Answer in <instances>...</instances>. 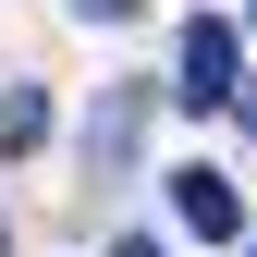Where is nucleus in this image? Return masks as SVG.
Listing matches in <instances>:
<instances>
[{
  "label": "nucleus",
  "instance_id": "obj_3",
  "mask_svg": "<svg viewBox=\"0 0 257 257\" xmlns=\"http://www.w3.org/2000/svg\"><path fill=\"white\" fill-rule=\"evenodd\" d=\"M86 147H98V172H122V147H135V98H110L98 122H86Z\"/></svg>",
  "mask_w": 257,
  "mask_h": 257
},
{
  "label": "nucleus",
  "instance_id": "obj_6",
  "mask_svg": "<svg viewBox=\"0 0 257 257\" xmlns=\"http://www.w3.org/2000/svg\"><path fill=\"white\" fill-rule=\"evenodd\" d=\"M233 110H245V135H257V74H245V86H233Z\"/></svg>",
  "mask_w": 257,
  "mask_h": 257
},
{
  "label": "nucleus",
  "instance_id": "obj_1",
  "mask_svg": "<svg viewBox=\"0 0 257 257\" xmlns=\"http://www.w3.org/2000/svg\"><path fill=\"white\" fill-rule=\"evenodd\" d=\"M233 25H220V13H196V25H184V74H172V98L184 110H220V98H233Z\"/></svg>",
  "mask_w": 257,
  "mask_h": 257
},
{
  "label": "nucleus",
  "instance_id": "obj_5",
  "mask_svg": "<svg viewBox=\"0 0 257 257\" xmlns=\"http://www.w3.org/2000/svg\"><path fill=\"white\" fill-rule=\"evenodd\" d=\"M74 13H86V25H122V13H135V0H74Z\"/></svg>",
  "mask_w": 257,
  "mask_h": 257
},
{
  "label": "nucleus",
  "instance_id": "obj_7",
  "mask_svg": "<svg viewBox=\"0 0 257 257\" xmlns=\"http://www.w3.org/2000/svg\"><path fill=\"white\" fill-rule=\"evenodd\" d=\"M122 257H159V245H147V233H135V245H122Z\"/></svg>",
  "mask_w": 257,
  "mask_h": 257
},
{
  "label": "nucleus",
  "instance_id": "obj_4",
  "mask_svg": "<svg viewBox=\"0 0 257 257\" xmlns=\"http://www.w3.org/2000/svg\"><path fill=\"white\" fill-rule=\"evenodd\" d=\"M49 135V98H37V86H25V98H0V147H37Z\"/></svg>",
  "mask_w": 257,
  "mask_h": 257
},
{
  "label": "nucleus",
  "instance_id": "obj_2",
  "mask_svg": "<svg viewBox=\"0 0 257 257\" xmlns=\"http://www.w3.org/2000/svg\"><path fill=\"white\" fill-rule=\"evenodd\" d=\"M172 208H184V233H208V245H233V233H245V196L208 172V159H196V172H172Z\"/></svg>",
  "mask_w": 257,
  "mask_h": 257
}]
</instances>
